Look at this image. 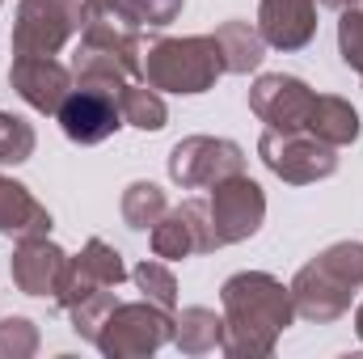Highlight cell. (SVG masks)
I'll use <instances>...</instances> for the list:
<instances>
[{
  "instance_id": "obj_27",
  "label": "cell",
  "mask_w": 363,
  "mask_h": 359,
  "mask_svg": "<svg viewBox=\"0 0 363 359\" xmlns=\"http://www.w3.org/2000/svg\"><path fill=\"white\" fill-rule=\"evenodd\" d=\"M182 0H127V17L135 30H165L169 21H178Z\"/></svg>"
},
{
  "instance_id": "obj_16",
  "label": "cell",
  "mask_w": 363,
  "mask_h": 359,
  "mask_svg": "<svg viewBox=\"0 0 363 359\" xmlns=\"http://www.w3.org/2000/svg\"><path fill=\"white\" fill-rule=\"evenodd\" d=\"M0 233L13 241L26 237H51V211L30 194V186L0 174Z\"/></svg>"
},
{
  "instance_id": "obj_24",
  "label": "cell",
  "mask_w": 363,
  "mask_h": 359,
  "mask_svg": "<svg viewBox=\"0 0 363 359\" xmlns=\"http://www.w3.org/2000/svg\"><path fill=\"white\" fill-rule=\"evenodd\" d=\"M338 55L351 72L363 77V0L342 9V21H338Z\"/></svg>"
},
{
  "instance_id": "obj_15",
  "label": "cell",
  "mask_w": 363,
  "mask_h": 359,
  "mask_svg": "<svg viewBox=\"0 0 363 359\" xmlns=\"http://www.w3.org/2000/svg\"><path fill=\"white\" fill-rule=\"evenodd\" d=\"M258 34L274 51H304L317 34V0H258Z\"/></svg>"
},
{
  "instance_id": "obj_31",
  "label": "cell",
  "mask_w": 363,
  "mask_h": 359,
  "mask_svg": "<svg viewBox=\"0 0 363 359\" xmlns=\"http://www.w3.org/2000/svg\"><path fill=\"white\" fill-rule=\"evenodd\" d=\"M0 4H4V0H0Z\"/></svg>"
},
{
  "instance_id": "obj_4",
  "label": "cell",
  "mask_w": 363,
  "mask_h": 359,
  "mask_svg": "<svg viewBox=\"0 0 363 359\" xmlns=\"http://www.w3.org/2000/svg\"><path fill=\"white\" fill-rule=\"evenodd\" d=\"M93 343L106 359H148L165 343H174V313L152 300H135V304L118 300Z\"/></svg>"
},
{
  "instance_id": "obj_10",
  "label": "cell",
  "mask_w": 363,
  "mask_h": 359,
  "mask_svg": "<svg viewBox=\"0 0 363 359\" xmlns=\"http://www.w3.org/2000/svg\"><path fill=\"white\" fill-rule=\"evenodd\" d=\"M60 127L72 144H101L123 127V106L118 89L106 85H72V93L60 106Z\"/></svg>"
},
{
  "instance_id": "obj_5",
  "label": "cell",
  "mask_w": 363,
  "mask_h": 359,
  "mask_svg": "<svg viewBox=\"0 0 363 359\" xmlns=\"http://www.w3.org/2000/svg\"><path fill=\"white\" fill-rule=\"evenodd\" d=\"M258 157L274 178H283L287 186H313V182H325L338 174V148L321 144L304 127H296V131L267 127L262 140H258Z\"/></svg>"
},
{
  "instance_id": "obj_26",
  "label": "cell",
  "mask_w": 363,
  "mask_h": 359,
  "mask_svg": "<svg viewBox=\"0 0 363 359\" xmlns=\"http://www.w3.org/2000/svg\"><path fill=\"white\" fill-rule=\"evenodd\" d=\"M118 304V296H114V287L110 292H97V296H89V300H81L77 309H68V317H72V330L81 334V338H97V330H101V321L110 317V309Z\"/></svg>"
},
{
  "instance_id": "obj_6",
  "label": "cell",
  "mask_w": 363,
  "mask_h": 359,
  "mask_svg": "<svg viewBox=\"0 0 363 359\" xmlns=\"http://www.w3.org/2000/svg\"><path fill=\"white\" fill-rule=\"evenodd\" d=\"M85 26L81 0H21L13 21V55H60Z\"/></svg>"
},
{
  "instance_id": "obj_8",
  "label": "cell",
  "mask_w": 363,
  "mask_h": 359,
  "mask_svg": "<svg viewBox=\"0 0 363 359\" xmlns=\"http://www.w3.org/2000/svg\"><path fill=\"white\" fill-rule=\"evenodd\" d=\"M207 211H211L216 245H241V241H250L262 228V220H267V194H262V186L250 174H233V178L211 186Z\"/></svg>"
},
{
  "instance_id": "obj_19",
  "label": "cell",
  "mask_w": 363,
  "mask_h": 359,
  "mask_svg": "<svg viewBox=\"0 0 363 359\" xmlns=\"http://www.w3.org/2000/svg\"><path fill=\"white\" fill-rule=\"evenodd\" d=\"M216 43L224 55V72H233V77H245V72L262 68V60H267V38L258 34V26H250L241 17L224 21L216 30Z\"/></svg>"
},
{
  "instance_id": "obj_13",
  "label": "cell",
  "mask_w": 363,
  "mask_h": 359,
  "mask_svg": "<svg viewBox=\"0 0 363 359\" xmlns=\"http://www.w3.org/2000/svg\"><path fill=\"white\" fill-rule=\"evenodd\" d=\"M317 93L308 89L300 77H287V72H267L254 81L250 89V110L274 127V131H296L308 123V110H313Z\"/></svg>"
},
{
  "instance_id": "obj_14",
  "label": "cell",
  "mask_w": 363,
  "mask_h": 359,
  "mask_svg": "<svg viewBox=\"0 0 363 359\" xmlns=\"http://www.w3.org/2000/svg\"><path fill=\"white\" fill-rule=\"evenodd\" d=\"M64 270H68V254L51 237H26V241H17V250L9 258V275H13L17 292H26V296H51L55 300Z\"/></svg>"
},
{
  "instance_id": "obj_28",
  "label": "cell",
  "mask_w": 363,
  "mask_h": 359,
  "mask_svg": "<svg viewBox=\"0 0 363 359\" xmlns=\"http://www.w3.org/2000/svg\"><path fill=\"white\" fill-rule=\"evenodd\" d=\"M81 4H85V21H118V26H131L127 0H81Z\"/></svg>"
},
{
  "instance_id": "obj_12",
  "label": "cell",
  "mask_w": 363,
  "mask_h": 359,
  "mask_svg": "<svg viewBox=\"0 0 363 359\" xmlns=\"http://www.w3.org/2000/svg\"><path fill=\"white\" fill-rule=\"evenodd\" d=\"M9 85L17 89V97L38 110V114H60L64 97L72 93L77 77L72 68H64L55 55H13V68H9Z\"/></svg>"
},
{
  "instance_id": "obj_20",
  "label": "cell",
  "mask_w": 363,
  "mask_h": 359,
  "mask_svg": "<svg viewBox=\"0 0 363 359\" xmlns=\"http://www.w3.org/2000/svg\"><path fill=\"white\" fill-rule=\"evenodd\" d=\"M118 106H123V123H131V127H140V131H161V127L169 123L165 97H161V89H152L148 81H144V85L131 81L127 89L118 93Z\"/></svg>"
},
{
  "instance_id": "obj_17",
  "label": "cell",
  "mask_w": 363,
  "mask_h": 359,
  "mask_svg": "<svg viewBox=\"0 0 363 359\" xmlns=\"http://www.w3.org/2000/svg\"><path fill=\"white\" fill-rule=\"evenodd\" d=\"M304 131L317 136V140L330 144V148H347V144L359 140V114H355V106H351L347 97H338V93H317Z\"/></svg>"
},
{
  "instance_id": "obj_30",
  "label": "cell",
  "mask_w": 363,
  "mask_h": 359,
  "mask_svg": "<svg viewBox=\"0 0 363 359\" xmlns=\"http://www.w3.org/2000/svg\"><path fill=\"white\" fill-rule=\"evenodd\" d=\"M355 334H359V343H363V300L355 304Z\"/></svg>"
},
{
  "instance_id": "obj_3",
  "label": "cell",
  "mask_w": 363,
  "mask_h": 359,
  "mask_svg": "<svg viewBox=\"0 0 363 359\" xmlns=\"http://www.w3.org/2000/svg\"><path fill=\"white\" fill-rule=\"evenodd\" d=\"M224 77V55L216 34H186V38H152L144 43L140 81L165 93H207Z\"/></svg>"
},
{
  "instance_id": "obj_7",
  "label": "cell",
  "mask_w": 363,
  "mask_h": 359,
  "mask_svg": "<svg viewBox=\"0 0 363 359\" xmlns=\"http://www.w3.org/2000/svg\"><path fill=\"white\" fill-rule=\"evenodd\" d=\"M245 174V148L220 136H186L169 153V178L182 190H207L216 182Z\"/></svg>"
},
{
  "instance_id": "obj_9",
  "label": "cell",
  "mask_w": 363,
  "mask_h": 359,
  "mask_svg": "<svg viewBox=\"0 0 363 359\" xmlns=\"http://www.w3.org/2000/svg\"><path fill=\"white\" fill-rule=\"evenodd\" d=\"M123 279H127V263H123V254H118L110 241L89 237V241L81 245V254L68 258L64 283H60V292H55V304L68 313V309H77L81 300H89V296H97V292L118 287Z\"/></svg>"
},
{
  "instance_id": "obj_2",
  "label": "cell",
  "mask_w": 363,
  "mask_h": 359,
  "mask_svg": "<svg viewBox=\"0 0 363 359\" xmlns=\"http://www.w3.org/2000/svg\"><path fill=\"white\" fill-rule=\"evenodd\" d=\"M287 287L296 317L313 326L338 321L342 313H351V300L363 292V241H334L330 250H321L313 263L296 270Z\"/></svg>"
},
{
  "instance_id": "obj_23",
  "label": "cell",
  "mask_w": 363,
  "mask_h": 359,
  "mask_svg": "<svg viewBox=\"0 0 363 359\" xmlns=\"http://www.w3.org/2000/svg\"><path fill=\"white\" fill-rule=\"evenodd\" d=\"M131 279H135V287L144 292V300H152V304H161V309H178V279H174V270L165 267V263H140V267L131 270Z\"/></svg>"
},
{
  "instance_id": "obj_21",
  "label": "cell",
  "mask_w": 363,
  "mask_h": 359,
  "mask_svg": "<svg viewBox=\"0 0 363 359\" xmlns=\"http://www.w3.org/2000/svg\"><path fill=\"white\" fill-rule=\"evenodd\" d=\"M118 211H123V224H127V228L152 233V224L169 211V203H165V190H161L157 182H131V186L123 190Z\"/></svg>"
},
{
  "instance_id": "obj_25",
  "label": "cell",
  "mask_w": 363,
  "mask_h": 359,
  "mask_svg": "<svg viewBox=\"0 0 363 359\" xmlns=\"http://www.w3.org/2000/svg\"><path fill=\"white\" fill-rule=\"evenodd\" d=\"M38 351V330L30 317H0V359H30Z\"/></svg>"
},
{
  "instance_id": "obj_1",
  "label": "cell",
  "mask_w": 363,
  "mask_h": 359,
  "mask_svg": "<svg viewBox=\"0 0 363 359\" xmlns=\"http://www.w3.org/2000/svg\"><path fill=\"white\" fill-rule=\"evenodd\" d=\"M224 304V355L228 359H267L279 334L296 321L291 287H283L267 270H237L220 287Z\"/></svg>"
},
{
  "instance_id": "obj_22",
  "label": "cell",
  "mask_w": 363,
  "mask_h": 359,
  "mask_svg": "<svg viewBox=\"0 0 363 359\" xmlns=\"http://www.w3.org/2000/svg\"><path fill=\"white\" fill-rule=\"evenodd\" d=\"M34 144H38L34 127H30L21 114L0 110V165H21V161H30V157H34Z\"/></svg>"
},
{
  "instance_id": "obj_18",
  "label": "cell",
  "mask_w": 363,
  "mask_h": 359,
  "mask_svg": "<svg viewBox=\"0 0 363 359\" xmlns=\"http://www.w3.org/2000/svg\"><path fill=\"white\" fill-rule=\"evenodd\" d=\"M224 313L216 309H203V304H190L174 317V343H178L182 355H211V351H224Z\"/></svg>"
},
{
  "instance_id": "obj_11",
  "label": "cell",
  "mask_w": 363,
  "mask_h": 359,
  "mask_svg": "<svg viewBox=\"0 0 363 359\" xmlns=\"http://www.w3.org/2000/svg\"><path fill=\"white\" fill-rule=\"evenodd\" d=\"M216 233H211V211L203 199H186L178 207H169L157 224H152V254L165 263H182L194 254H211Z\"/></svg>"
},
{
  "instance_id": "obj_29",
  "label": "cell",
  "mask_w": 363,
  "mask_h": 359,
  "mask_svg": "<svg viewBox=\"0 0 363 359\" xmlns=\"http://www.w3.org/2000/svg\"><path fill=\"white\" fill-rule=\"evenodd\" d=\"M321 4H325V9H338V13H342V9H351V4H359V0H321Z\"/></svg>"
}]
</instances>
